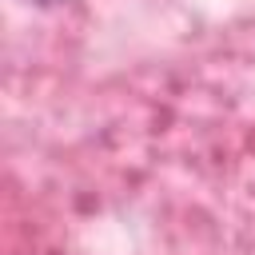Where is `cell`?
I'll return each mask as SVG.
<instances>
[{
  "label": "cell",
  "mask_w": 255,
  "mask_h": 255,
  "mask_svg": "<svg viewBox=\"0 0 255 255\" xmlns=\"http://www.w3.org/2000/svg\"><path fill=\"white\" fill-rule=\"evenodd\" d=\"M28 4H36V8H56V4H68V0H28Z\"/></svg>",
  "instance_id": "6da1fadb"
}]
</instances>
